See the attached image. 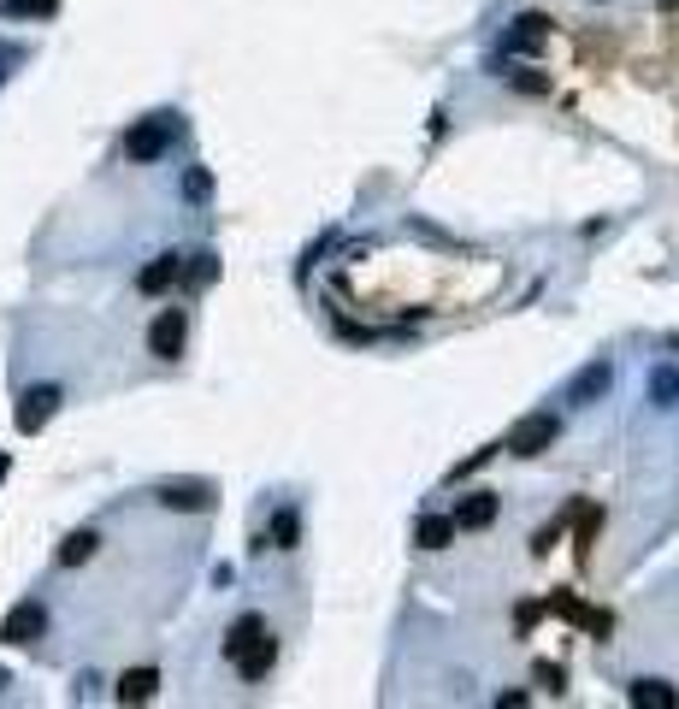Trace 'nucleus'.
Instances as JSON below:
<instances>
[{
  "label": "nucleus",
  "mask_w": 679,
  "mask_h": 709,
  "mask_svg": "<svg viewBox=\"0 0 679 709\" xmlns=\"http://www.w3.org/2000/svg\"><path fill=\"white\" fill-rule=\"evenodd\" d=\"M272 662H278V639H272V633H260V639L237 656V674H243L248 686H260V680L272 674Z\"/></svg>",
  "instance_id": "obj_7"
},
{
  "label": "nucleus",
  "mask_w": 679,
  "mask_h": 709,
  "mask_svg": "<svg viewBox=\"0 0 679 709\" xmlns=\"http://www.w3.org/2000/svg\"><path fill=\"white\" fill-rule=\"evenodd\" d=\"M184 337H189V314H184V308H166L160 320L148 325V349H154L160 361H178V355H184Z\"/></svg>",
  "instance_id": "obj_4"
},
{
  "label": "nucleus",
  "mask_w": 679,
  "mask_h": 709,
  "mask_svg": "<svg viewBox=\"0 0 679 709\" xmlns=\"http://www.w3.org/2000/svg\"><path fill=\"white\" fill-rule=\"evenodd\" d=\"M508 77H514V89H526V95H550V77L532 71V65H520V71H508Z\"/></svg>",
  "instance_id": "obj_22"
},
{
  "label": "nucleus",
  "mask_w": 679,
  "mask_h": 709,
  "mask_svg": "<svg viewBox=\"0 0 679 709\" xmlns=\"http://www.w3.org/2000/svg\"><path fill=\"white\" fill-rule=\"evenodd\" d=\"M550 42V18L544 12H520L514 30H508V54H538Z\"/></svg>",
  "instance_id": "obj_6"
},
{
  "label": "nucleus",
  "mask_w": 679,
  "mask_h": 709,
  "mask_svg": "<svg viewBox=\"0 0 679 709\" xmlns=\"http://www.w3.org/2000/svg\"><path fill=\"white\" fill-rule=\"evenodd\" d=\"M60 402H65V390L60 385H36V390H24V402H18V432L24 438H36L54 414H60Z\"/></svg>",
  "instance_id": "obj_3"
},
{
  "label": "nucleus",
  "mask_w": 679,
  "mask_h": 709,
  "mask_svg": "<svg viewBox=\"0 0 679 709\" xmlns=\"http://www.w3.org/2000/svg\"><path fill=\"white\" fill-rule=\"evenodd\" d=\"M260 633H272V627H266V615H243V621H237V627L225 633V656L237 662V656H243V650L254 645V639H260Z\"/></svg>",
  "instance_id": "obj_15"
},
{
  "label": "nucleus",
  "mask_w": 679,
  "mask_h": 709,
  "mask_svg": "<svg viewBox=\"0 0 679 709\" xmlns=\"http://www.w3.org/2000/svg\"><path fill=\"white\" fill-rule=\"evenodd\" d=\"M662 12H679V0H662Z\"/></svg>",
  "instance_id": "obj_26"
},
{
  "label": "nucleus",
  "mask_w": 679,
  "mask_h": 709,
  "mask_svg": "<svg viewBox=\"0 0 679 709\" xmlns=\"http://www.w3.org/2000/svg\"><path fill=\"white\" fill-rule=\"evenodd\" d=\"M154 692H160V674L154 668H130V674H119V686H113L119 704H148Z\"/></svg>",
  "instance_id": "obj_11"
},
{
  "label": "nucleus",
  "mask_w": 679,
  "mask_h": 709,
  "mask_svg": "<svg viewBox=\"0 0 679 709\" xmlns=\"http://www.w3.org/2000/svg\"><path fill=\"white\" fill-rule=\"evenodd\" d=\"M650 402H656V408H674L679 402V373L674 367H656V373H650Z\"/></svg>",
  "instance_id": "obj_19"
},
{
  "label": "nucleus",
  "mask_w": 679,
  "mask_h": 709,
  "mask_svg": "<svg viewBox=\"0 0 679 709\" xmlns=\"http://www.w3.org/2000/svg\"><path fill=\"white\" fill-rule=\"evenodd\" d=\"M556 544H561V526H538V532H532V556H550Z\"/></svg>",
  "instance_id": "obj_23"
},
{
  "label": "nucleus",
  "mask_w": 679,
  "mask_h": 709,
  "mask_svg": "<svg viewBox=\"0 0 679 709\" xmlns=\"http://www.w3.org/2000/svg\"><path fill=\"white\" fill-rule=\"evenodd\" d=\"M0 12H6V18H54L60 0H0Z\"/></svg>",
  "instance_id": "obj_20"
},
{
  "label": "nucleus",
  "mask_w": 679,
  "mask_h": 709,
  "mask_svg": "<svg viewBox=\"0 0 679 709\" xmlns=\"http://www.w3.org/2000/svg\"><path fill=\"white\" fill-rule=\"evenodd\" d=\"M626 698L638 709H679V686H668V680H632Z\"/></svg>",
  "instance_id": "obj_12"
},
{
  "label": "nucleus",
  "mask_w": 679,
  "mask_h": 709,
  "mask_svg": "<svg viewBox=\"0 0 679 709\" xmlns=\"http://www.w3.org/2000/svg\"><path fill=\"white\" fill-rule=\"evenodd\" d=\"M160 509L201 515V509H213V485H160Z\"/></svg>",
  "instance_id": "obj_8"
},
{
  "label": "nucleus",
  "mask_w": 679,
  "mask_h": 709,
  "mask_svg": "<svg viewBox=\"0 0 679 709\" xmlns=\"http://www.w3.org/2000/svg\"><path fill=\"white\" fill-rule=\"evenodd\" d=\"M95 544H101V532H89V526H83V532H71V538L60 544V568H83V562L95 556Z\"/></svg>",
  "instance_id": "obj_16"
},
{
  "label": "nucleus",
  "mask_w": 679,
  "mask_h": 709,
  "mask_svg": "<svg viewBox=\"0 0 679 709\" xmlns=\"http://www.w3.org/2000/svg\"><path fill=\"white\" fill-rule=\"evenodd\" d=\"M597 526H603V509H585V520H579V544H573V556H579V568L591 562V538H597Z\"/></svg>",
  "instance_id": "obj_21"
},
{
  "label": "nucleus",
  "mask_w": 679,
  "mask_h": 709,
  "mask_svg": "<svg viewBox=\"0 0 679 709\" xmlns=\"http://www.w3.org/2000/svg\"><path fill=\"white\" fill-rule=\"evenodd\" d=\"M556 432H561L556 414H526V420H520V426L508 432V438H502V450L520 455V461H532V455H544L550 444H556Z\"/></svg>",
  "instance_id": "obj_2"
},
{
  "label": "nucleus",
  "mask_w": 679,
  "mask_h": 709,
  "mask_svg": "<svg viewBox=\"0 0 679 709\" xmlns=\"http://www.w3.org/2000/svg\"><path fill=\"white\" fill-rule=\"evenodd\" d=\"M172 136H178V119H172V113H154V119L130 125V136H124V160H130V166H154V160H166Z\"/></svg>",
  "instance_id": "obj_1"
},
{
  "label": "nucleus",
  "mask_w": 679,
  "mask_h": 709,
  "mask_svg": "<svg viewBox=\"0 0 679 709\" xmlns=\"http://www.w3.org/2000/svg\"><path fill=\"white\" fill-rule=\"evenodd\" d=\"M219 278V255H189L184 272H178V284H189V290H201V284H213Z\"/></svg>",
  "instance_id": "obj_18"
},
{
  "label": "nucleus",
  "mask_w": 679,
  "mask_h": 709,
  "mask_svg": "<svg viewBox=\"0 0 679 709\" xmlns=\"http://www.w3.org/2000/svg\"><path fill=\"white\" fill-rule=\"evenodd\" d=\"M207 190H213V178H207V172L195 166V172L184 178V195H189V201H207Z\"/></svg>",
  "instance_id": "obj_25"
},
{
  "label": "nucleus",
  "mask_w": 679,
  "mask_h": 709,
  "mask_svg": "<svg viewBox=\"0 0 679 709\" xmlns=\"http://www.w3.org/2000/svg\"><path fill=\"white\" fill-rule=\"evenodd\" d=\"M532 680H538V686H550V692H561V686H567V674H561L556 662H538V668H532Z\"/></svg>",
  "instance_id": "obj_24"
},
{
  "label": "nucleus",
  "mask_w": 679,
  "mask_h": 709,
  "mask_svg": "<svg viewBox=\"0 0 679 709\" xmlns=\"http://www.w3.org/2000/svg\"><path fill=\"white\" fill-rule=\"evenodd\" d=\"M496 509H502V503H496V491H473V497L455 509V532H485V526L496 520Z\"/></svg>",
  "instance_id": "obj_9"
},
{
  "label": "nucleus",
  "mask_w": 679,
  "mask_h": 709,
  "mask_svg": "<svg viewBox=\"0 0 679 709\" xmlns=\"http://www.w3.org/2000/svg\"><path fill=\"white\" fill-rule=\"evenodd\" d=\"M414 544H420V550H449V544H455V515H420Z\"/></svg>",
  "instance_id": "obj_13"
},
{
  "label": "nucleus",
  "mask_w": 679,
  "mask_h": 709,
  "mask_svg": "<svg viewBox=\"0 0 679 709\" xmlns=\"http://www.w3.org/2000/svg\"><path fill=\"white\" fill-rule=\"evenodd\" d=\"M48 633V609L42 603H18V609H6V621H0V639L6 645H36Z\"/></svg>",
  "instance_id": "obj_5"
},
{
  "label": "nucleus",
  "mask_w": 679,
  "mask_h": 709,
  "mask_svg": "<svg viewBox=\"0 0 679 709\" xmlns=\"http://www.w3.org/2000/svg\"><path fill=\"white\" fill-rule=\"evenodd\" d=\"M609 379H615V367H609V361H591V367L573 379V390H567V396H573V402H597V396L609 390Z\"/></svg>",
  "instance_id": "obj_14"
},
{
  "label": "nucleus",
  "mask_w": 679,
  "mask_h": 709,
  "mask_svg": "<svg viewBox=\"0 0 679 709\" xmlns=\"http://www.w3.org/2000/svg\"><path fill=\"white\" fill-rule=\"evenodd\" d=\"M302 544V515L296 509H278L272 515V550H296Z\"/></svg>",
  "instance_id": "obj_17"
},
{
  "label": "nucleus",
  "mask_w": 679,
  "mask_h": 709,
  "mask_svg": "<svg viewBox=\"0 0 679 709\" xmlns=\"http://www.w3.org/2000/svg\"><path fill=\"white\" fill-rule=\"evenodd\" d=\"M178 272H184V255H160L142 266V278H136V290L142 296H160V290H172L178 284Z\"/></svg>",
  "instance_id": "obj_10"
}]
</instances>
